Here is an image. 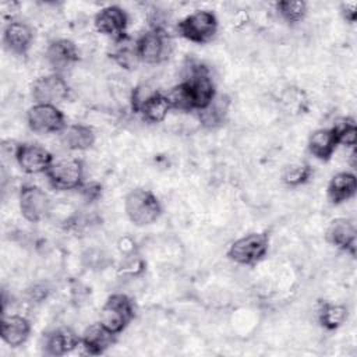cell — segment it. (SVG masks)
Here are the masks:
<instances>
[{
	"label": "cell",
	"mask_w": 357,
	"mask_h": 357,
	"mask_svg": "<svg viewBox=\"0 0 357 357\" xmlns=\"http://www.w3.org/2000/svg\"><path fill=\"white\" fill-rule=\"evenodd\" d=\"M124 211L137 226H148L158 220L162 206L158 197L145 188H134L124 198Z\"/></svg>",
	"instance_id": "cell-1"
},
{
	"label": "cell",
	"mask_w": 357,
	"mask_h": 357,
	"mask_svg": "<svg viewBox=\"0 0 357 357\" xmlns=\"http://www.w3.org/2000/svg\"><path fill=\"white\" fill-rule=\"evenodd\" d=\"M135 315L132 300L123 293H114L107 297L99 315V322L110 332L121 333Z\"/></svg>",
	"instance_id": "cell-2"
},
{
	"label": "cell",
	"mask_w": 357,
	"mask_h": 357,
	"mask_svg": "<svg viewBox=\"0 0 357 357\" xmlns=\"http://www.w3.org/2000/svg\"><path fill=\"white\" fill-rule=\"evenodd\" d=\"M269 248L266 233H250L233 241L227 250V257L236 264L252 266L262 261Z\"/></svg>",
	"instance_id": "cell-3"
},
{
	"label": "cell",
	"mask_w": 357,
	"mask_h": 357,
	"mask_svg": "<svg viewBox=\"0 0 357 357\" xmlns=\"http://www.w3.org/2000/svg\"><path fill=\"white\" fill-rule=\"evenodd\" d=\"M178 33L194 43L209 42L218 31V18L209 10H197L177 24Z\"/></svg>",
	"instance_id": "cell-4"
},
{
	"label": "cell",
	"mask_w": 357,
	"mask_h": 357,
	"mask_svg": "<svg viewBox=\"0 0 357 357\" xmlns=\"http://www.w3.org/2000/svg\"><path fill=\"white\" fill-rule=\"evenodd\" d=\"M45 174L54 190H78L84 183V165L79 159H61L53 162Z\"/></svg>",
	"instance_id": "cell-5"
},
{
	"label": "cell",
	"mask_w": 357,
	"mask_h": 357,
	"mask_svg": "<svg viewBox=\"0 0 357 357\" xmlns=\"http://www.w3.org/2000/svg\"><path fill=\"white\" fill-rule=\"evenodd\" d=\"M28 127L38 134L60 132L67 124L63 112L56 105L35 103L26 112Z\"/></svg>",
	"instance_id": "cell-6"
},
{
	"label": "cell",
	"mask_w": 357,
	"mask_h": 357,
	"mask_svg": "<svg viewBox=\"0 0 357 357\" xmlns=\"http://www.w3.org/2000/svg\"><path fill=\"white\" fill-rule=\"evenodd\" d=\"M138 60L146 64H158L169 54V39L165 29L151 28L135 40Z\"/></svg>",
	"instance_id": "cell-7"
},
{
	"label": "cell",
	"mask_w": 357,
	"mask_h": 357,
	"mask_svg": "<svg viewBox=\"0 0 357 357\" xmlns=\"http://www.w3.org/2000/svg\"><path fill=\"white\" fill-rule=\"evenodd\" d=\"M70 86L57 73L36 78L31 85V95L35 103L56 105L68 98Z\"/></svg>",
	"instance_id": "cell-8"
},
{
	"label": "cell",
	"mask_w": 357,
	"mask_h": 357,
	"mask_svg": "<svg viewBox=\"0 0 357 357\" xmlns=\"http://www.w3.org/2000/svg\"><path fill=\"white\" fill-rule=\"evenodd\" d=\"M50 206V198L42 188L32 184H25L21 187L20 211L24 219L31 223H38L49 215Z\"/></svg>",
	"instance_id": "cell-9"
},
{
	"label": "cell",
	"mask_w": 357,
	"mask_h": 357,
	"mask_svg": "<svg viewBox=\"0 0 357 357\" xmlns=\"http://www.w3.org/2000/svg\"><path fill=\"white\" fill-rule=\"evenodd\" d=\"M14 155L21 170L28 174L46 173L54 162L53 155L46 148L31 142L17 145Z\"/></svg>",
	"instance_id": "cell-10"
},
{
	"label": "cell",
	"mask_w": 357,
	"mask_h": 357,
	"mask_svg": "<svg viewBox=\"0 0 357 357\" xmlns=\"http://www.w3.org/2000/svg\"><path fill=\"white\" fill-rule=\"evenodd\" d=\"M93 25L98 32L110 36L113 40H119L127 35L128 17L121 7L107 6L96 13Z\"/></svg>",
	"instance_id": "cell-11"
},
{
	"label": "cell",
	"mask_w": 357,
	"mask_h": 357,
	"mask_svg": "<svg viewBox=\"0 0 357 357\" xmlns=\"http://www.w3.org/2000/svg\"><path fill=\"white\" fill-rule=\"evenodd\" d=\"M326 240L336 248L349 252L351 257L356 255L357 233L353 220L346 218H337L332 220L326 230Z\"/></svg>",
	"instance_id": "cell-12"
},
{
	"label": "cell",
	"mask_w": 357,
	"mask_h": 357,
	"mask_svg": "<svg viewBox=\"0 0 357 357\" xmlns=\"http://www.w3.org/2000/svg\"><path fill=\"white\" fill-rule=\"evenodd\" d=\"M46 60L50 67L59 74L60 71L68 68L71 64L77 63L79 59L78 49L75 43L70 39H57L50 42L46 49Z\"/></svg>",
	"instance_id": "cell-13"
},
{
	"label": "cell",
	"mask_w": 357,
	"mask_h": 357,
	"mask_svg": "<svg viewBox=\"0 0 357 357\" xmlns=\"http://www.w3.org/2000/svg\"><path fill=\"white\" fill-rule=\"evenodd\" d=\"M116 333L110 332L100 322H95L84 331L81 336V346L88 354H103L116 343Z\"/></svg>",
	"instance_id": "cell-14"
},
{
	"label": "cell",
	"mask_w": 357,
	"mask_h": 357,
	"mask_svg": "<svg viewBox=\"0 0 357 357\" xmlns=\"http://www.w3.org/2000/svg\"><path fill=\"white\" fill-rule=\"evenodd\" d=\"M32 40L33 31L28 24L11 20L6 25L3 32V42L10 52L15 54H25L29 50Z\"/></svg>",
	"instance_id": "cell-15"
},
{
	"label": "cell",
	"mask_w": 357,
	"mask_h": 357,
	"mask_svg": "<svg viewBox=\"0 0 357 357\" xmlns=\"http://www.w3.org/2000/svg\"><path fill=\"white\" fill-rule=\"evenodd\" d=\"M31 333L29 321L17 314L3 315L1 318V339L11 347H18L24 344Z\"/></svg>",
	"instance_id": "cell-16"
},
{
	"label": "cell",
	"mask_w": 357,
	"mask_h": 357,
	"mask_svg": "<svg viewBox=\"0 0 357 357\" xmlns=\"http://www.w3.org/2000/svg\"><path fill=\"white\" fill-rule=\"evenodd\" d=\"M81 344V337L68 328L56 329L45 336L43 351L49 356H64Z\"/></svg>",
	"instance_id": "cell-17"
},
{
	"label": "cell",
	"mask_w": 357,
	"mask_h": 357,
	"mask_svg": "<svg viewBox=\"0 0 357 357\" xmlns=\"http://www.w3.org/2000/svg\"><path fill=\"white\" fill-rule=\"evenodd\" d=\"M60 141L64 148L71 151H85L95 142V131L84 124H67L60 131Z\"/></svg>",
	"instance_id": "cell-18"
},
{
	"label": "cell",
	"mask_w": 357,
	"mask_h": 357,
	"mask_svg": "<svg viewBox=\"0 0 357 357\" xmlns=\"http://www.w3.org/2000/svg\"><path fill=\"white\" fill-rule=\"evenodd\" d=\"M357 178L354 173L339 172L328 184V198L332 204H342L356 195Z\"/></svg>",
	"instance_id": "cell-19"
},
{
	"label": "cell",
	"mask_w": 357,
	"mask_h": 357,
	"mask_svg": "<svg viewBox=\"0 0 357 357\" xmlns=\"http://www.w3.org/2000/svg\"><path fill=\"white\" fill-rule=\"evenodd\" d=\"M336 135L331 128L315 130L308 138V151L319 160H329L337 146Z\"/></svg>",
	"instance_id": "cell-20"
},
{
	"label": "cell",
	"mask_w": 357,
	"mask_h": 357,
	"mask_svg": "<svg viewBox=\"0 0 357 357\" xmlns=\"http://www.w3.org/2000/svg\"><path fill=\"white\" fill-rule=\"evenodd\" d=\"M170 103L167 96L160 92H152L139 106L138 113H141L142 119L148 123H160L166 119L170 112Z\"/></svg>",
	"instance_id": "cell-21"
},
{
	"label": "cell",
	"mask_w": 357,
	"mask_h": 357,
	"mask_svg": "<svg viewBox=\"0 0 357 357\" xmlns=\"http://www.w3.org/2000/svg\"><path fill=\"white\" fill-rule=\"evenodd\" d=\"M347 319V307L331 301H319L318 304V321L328 329L335 331Z\"/></svg>",
	"instance_id": "cell-22"
},
{
	"label": "cell",
	"mask_w": 357,
	"mask_h": 357,
	"mask_svg": "<svg viewBox=\"0 0 357 357\" xmlns=\"http://www.w3.org/2000/svg\"><path fill=\"white\" fill-rule=\"evenodd\" d=\"M229 109V99L226 96H215L213 100L202 110L198 112V117L202 126L213 128L225 121Z\"/></svg>",
	"instance_id": "cell-23"
},
{
	"label": "cell",
	"mask_w": 357,
	"mask_h": 357,
	"mask_svg": "<svg viewBox=\"0 0 357 357\" xmlns=\"http://www.w3.org/2000/svg\"><path fill=\"white\" fill-rule=\"evenodd\" d=\"M114 50L112 52V57L120 63L126 68H131L135 61L138 60L137 49H135V40L131 42L130 38L126 35L124 38L114 40Z\"/></svg>",
	"instance_id": "cell-24"
},
{
	"label": "cell",
	"mask_w": 357,
	"mask_h": 357,
	"mask_svg": "<svg viewBox=\"0 0 357 357\" xmlns=\"http://www.w3.org/2000/svg\"><path fill=\"white\" fill-rule=\"evenodd\" d=\"M167 100L170 103L172 109L183 110V112H191L194 110V103H192V96L190 92V88L187 82H180L176 86H173L167 93Z\"/></svg>",
	"instance_id": "cell-25"
},
{
	"label": "cell",
	"mask_w": 357,
	"mask_h": 357,
	"mask_svg": "<svg viewBox=\"0 0 357 357\" xmlns=\"http://www.w3.org/2000/svg\"><path fill=\"white\" fill-rule=\"evenodd\" d=\"M332 130L336 135L337 144H343L346 146L354 148L357 139V128L356 121L351 117H340L332 126Z\"/></svg>",
	"instance_id": "cell-26"
},
{
	"label": "cell",
	"mask_w": 357,
	"mask_h": 357,
	"mask_svg": "<svg viewBox=\"0 0 357 357\" xmlns=\"http://www.w3.org/2000/svg\"><path fill=\"white\" fill-rule=\"evenodd\" d=\"M312 176V169L308 163H294L286 166L282 174V180L289 187H298L305 184Z\"/></svg>",
	"instance_id": "cell-27"
},
{
	"label": "cell",
	"mask_w": 357,
	"mask_h": 357,
	"mask_svg": "<svg viewBox=\"0 0 357 357\" xmlns=\"http://www.w3.org/2000/svg\"><path fill=\"white\" fill-rule=\"evenodd\" d=\"M276 11L280 14V17L290 22L296 24L300 22L305 14H307V3L305 1H290V0H282L276 3Z\"/></svg>",
	"instance_id": "cell-28"
},
{
	"label": "cell",
	"mask_w": 357,
	"mask_h": 357,
	"mask_svg": "<svg viewBox=\"0 0 357 357\" xmlns=\"http://www.w3.org/2000/svg\"><path fill=\"white\" fill-rule=\"evenodd\" d=\"M81 195L85 198V201L88 202H93L96 201L100 195H102V185L96 181H91V183H82L78 187Z\"/></svg>",
	"instance_id": "cell-29"
},
{
	"label": "cell",
	"mask_w": 357,
	"mask_h": 357,
	"mask_svg": "<svg viewBox=\"0 0 357 357\" xmlns=\"http://www.w3.org/2000/svg\"><path fill=\"white\" fill-rule=\"evenodd\" d=\"M340 13L343 15V18L347 22H354L357 18V3L356 1H346L340 4Z\"/></svg>",
	"instance_id": "cell-30"
},
{
	"label": "cell",
	"mask_w": 357,
	"mask_h": 357,
	"mask_svg": "<svg viewBox=\"0 0 357 357\" xmlns=\"http://www.w3.org/2000/svg\"><path fill=\"white\" fill-rule=\"evenodd\" d=\"M356 158H357V151H356V146H354L351 153H350V165H351V167H356Z\"/></svg>",
	"instance_id": "cell-31"
}]
</instances>
